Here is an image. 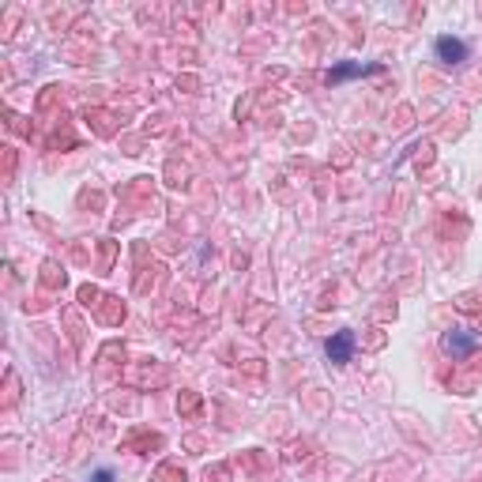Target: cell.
Listing matches in <instances>:
<instances>
[{"instance_id":"1","label":"cell","mask_w":482,"mask_h":482,"mask_svg":"<svg viewBox=\"0 0 482 482\" xmlns=\"http://www.w3.org/2000/svg\"><path fill=\"white\" fill-rule=\"evenodd\" d=\"M441 347L448 350V355H456V358H463V355H471V350L479 347V339L471 332H460V328H452V332H445V339H441Z\"/></svg>"},{"instance_id":"2","label":"cell","mask_w":482,"mask_h":482,"mask_svg":"<svg viewBox=\"0 0 482 482\" xmlns=\"http://www.w3.org/2000/svg\"><path fill=\"white\" fill-rule=\"evenodd\" d=\"M437 57L445 61V64H460V61H468V45L460 42V38H437Z\"/></svg>"},{"instance_id":"3","label":"cell","mask_w":482,"mask_h":482,"mask_svg":"<svg viewBox=\"0 0 482 482\" xmlns=\"http://www.w3.org/2000/svg\"><path fill=\"white\" fill-rule=\"evenodd\" d=\"M350 350H355V332H335L328 339V358L332 362H350Z\"/></svg>"},{"instance_id":"4","label":"cell","mask_w":482,"mask_h":482,"mask_svg":"<svg viewBox=\"0 0 482 482\" xmlns=\"http://www.w3.org/2000/svg\"><path fill=\"white\" fill-rule=\"evenodd\" d=\"M381 64H339V68L328 72V83H339V79H350V76H366V72H377Z\"/></svg>"},{"instance_id":"5","label":"cell","mask_w":482,"mask_h":482,"mask_svg":"<svg viewBox=\"0 0 482 482\" xmlns=\"http://www.w3.org/2000/svg\"><path fill=\"white\" fill-rule=\"evenodd\" d=\"M91 482H114V471H109V468L94 471V475H91Z\"/></svg>"}]
</instances>
